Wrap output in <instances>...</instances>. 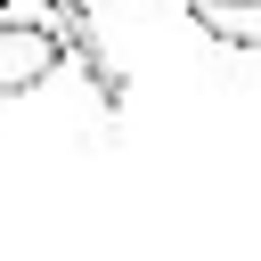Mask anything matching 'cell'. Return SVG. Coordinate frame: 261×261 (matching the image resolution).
<instances>
[{
    "instance_id": "cell-1",
    "label": "cell",
    "mask_w": 261,
    "mask_h": 261,
    "mask_svg": "<svg viewBox=\"0 0 261 261\" xmlns=\"http://www.w3.org/2000/svg\"><path fill=\"white\" fill-rule=\"evenodd\" d=\"M57 57H65V41H57L49 24H33V16H0V98L49 82Z\"/></svg>"
},
{
    "instance_id": "cell-2",
    "label": "cell",
    "mask_w": 261,
    "mask_h": 261,
    "mask_svg": "<svg viewBox=\"0 0 261 261\" xmlns=\"http://www.w3.org/2000/svg\"><path fill=\"white\" fill-rule=\"evenodd\" d=\"M188 24L220 49H261V0H188Z\"/></svg>"
}]
</instances>
